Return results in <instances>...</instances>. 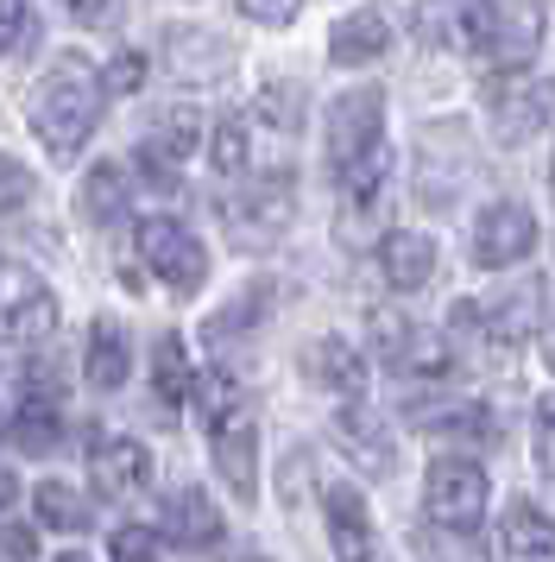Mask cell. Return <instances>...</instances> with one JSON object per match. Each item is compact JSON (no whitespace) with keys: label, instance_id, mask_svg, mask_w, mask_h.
Masks as SVG:
<instances>
[{"label":"cell","instance_id":"6da1fadb","mask_svg":"<svg viewBox=\"0 0 555 562\" xmlns=\"http://www.w3.org/2000/svg\"><path fill=\"white\" fill-rule=\"evenodd\" d=\"M101 108H107V89H101V70L82 52H57L38 89H32V133L38 146L57 158H76L89 146V133L101 127Z\"/></svg>","mask_w":555,"mask_h":562},{"label":"cell","instance_id":"7a4b0ae2","mask_svg":"<svg viewBox=\"0 0 555 562\" xmlns=\"http://www.w3.org/2000/svg\"><path fill=\"white\" fill-rule=\"evenodd\" d=\"M196 411H202V436L215 449L222 481L234 486V499H252L259 493V424H252V405L240 392V380L227 367L196 373Z\"/></svg>","mask_w":555,"mask_h":562},{"label":"cell","instance_id":"3957f363","mask_svg":"<svg viewBox=\"0 0 555 562\" xmlns=\"http://www.w3.org/2000/svg\"><path fill=\"white\" fill-rule=\"evenodd\" d=\"M423 512H429L435 531L474 537L479 518H486V474H479V461H467V456H435L429 461Z\"/></svg>","mask_w":555,"mask_h":562},{"label":"cell","instance_id":"277c9868","mask_svg":"<svg viewBox=\"0 0 555 562\" xmlns=\"http://www.w3.org/2000/svg\"><path fill=\"white\" fill-rule=\"evenodd\" d=\"M133 240H139V259H146L151 272L171 284V291H183V297L208 279V254H202V240L183 228L177 215H146Z\"/></svg>","mask_w":555,"mask_h":562},{"label":"cell","instance_id":"5b68a950","mask_svg":"<svg viewBox=\"0 0 555 562\" xmlns=\"http://www.w3.org/2000/svg\"><path fill=\"white\" fill-rule=\"evenodd\" d=\"M486 108H492V139L499 146H524V139H536L555 121V82L511 70V82H492Z\"/></svg>","mask_w":555,"mask_h":562},{"label":"cell","instance_id":"8992f818","mask_svg":"<svg viewBox=\"0 0 555 562\" xmlns=\"http://www.w3.org/2000/svg\"><path fill=\"white\" fill-rule=\"evenodd\" d=\"M385 133V95L378 89H348V95H335L328 102V171L341 178L353 158H366Z\"/></svg>","mask_w":555,"mask_h":562},{"label":"cell","instance_id":"52a82bcc","mask_svg":"<svg viewBox=\"0 0 555 562\" xmlns=\"http://www.w3.org/2000/svg\"><path fill=\"white\" fill-rule=\"evenodd\" d=\"M373 341H378V360L392 373H410V380H449L454 373V348L442 341L435 329H410L404 316L378 310L373 316Z\"/></svg>","mask_w":555,"mask_h":562},{"label":"cell","instance_id":"ba28073f","mask_svg":"<svg viewBox=\"0 0 555 562\" xmlns=\"http://www.w3.org/2000/svg\"><path fill=\"white\" fill-rule=\"evenodd\" d=\"M222 222H227V234H234L240 247H272L278 234L291 228V178L278 171V178L247 183V190L222 209Z\"/></svg>","mask_w":555,"mask_h":562},{"label":"cell","instance_id":"9c48e42d","mask_svg":"<svg viewBox=\"0 0 555 562\" xmlns=\"http://www.w3.org/2000/svg\"><path fill=\"white\" fill-rule=\"evenodd\" d=\"M499 0H423L417 7V38L429 52H479L492 32Z\"/></svg>","mask_w":555,"mask_h":562},{"label":"cell","instance_id":"30bf717a","mask_svg":"<svg viewBox=\"0 0 555 562\" xmlns=\"http://www.w3.org/2000/svg\"><path fill=\"white\" fill-rule=\"evenodd\" d=\"M536 247V215L524 203H486L474 222V266L486 272H505V266H518L530 259Z\"/></svg>","mask_w":555,"mask_h":562},{"label":"cell","instance_id":"8fae6325","mask_svg":"<svg viewBox=\"0 0 555 562\" xmlns=\"http://www.w3.org/2000/svg\"><path fill=\"white\" fill-rule=\"evenodd\" d=\"M196 146H202V114L196 108H165V114L139 133V165H146L151 183L177 190V165L196 158Z\"/></svg>","mask_w":555,"mask_h":562},{"label":"cell","instance_id":"7c38bea8","mask_svg":"<svg viewBox=\"0 0 555 562\" xmlns=\"http://www.w3.org/2000/svg\"><path fill=\"white\" fill-rule=\"evenodd\" d=\"M0 323L13 341H45L57 329V297L45 279H32L25 266H0Z\"/></svg>","mask_w":555,"mask_h":562},{"label":"cell","instance_id":"4fadbf2b","mask_svg":"<svg viewBox=\"0 0 555 562\" xmlns=\"http://www.w3.org/2000/svg\"><path fill=\"white\" fill-rule=\"evenodd\" d=\"M543 7H530V0H518V7H499L492 13V32H486V45H479V64L486 70H530V57H536V45H543Z\"/></svg>","mask_w":555,"mask_h":562},{"label":"cell","instance_id":"5bb4252c","mask_svg":"<svg viewBox=\"0 0 555 562\" xmlns=\"http://www.w3.org/2000/svg\"><path fill=\"white\" fill-rule=\"evenodd\" d=\"M89 481H95L101 499H133V493H146L151 449L133 442V436H95V449H89Z\"/></svg>","mask_w":555,"mask_h":562},{"label":"cell","instance_id":"9a60e30c","mask_svg":"<svg viewBox=\"0 0 555 562\" xmlns=\"http://www.w3.org/2000/svg\"><path fill=\"white\" fill-rule=\"evenodd\" d=\"M536 310H543V279H518V291H505L492 304H474V329L486 335L492 355H505L536 329Z\"/></svg>","mask_w":555,"mask_h":562},{"label":"cell","instance_id":"2e32d148","mask_svg":"<svg viewBox=\"0 0 555 562\" xmlns=\"http://www.w3.org/2000/svg\"><path fill=\"white\" fill-rule=\"evenodd\" d=\"M303 380L322 385V392H335V398H360V392H366V360H360L353 341L322 335V341L303 348Z\"/></svg>","mask_w":555,"mask_h":562},{"label":"cell","instance_id":"e0dca14e","mask_svg":"<svg viewBox=\"0 0 555 562\" xmlns=\"http://www.w3.org/2000/svg\"><path fill=\"white\" fill-rule=\"evenodd\" d=\"M322 512H328V537H335V562H373V512L353 486H328L322 493Z\"/></svg>","mask_w":555,"mask_h":562},{"label":"cell","instance_id":"ac0fdd59","mask_svg":"<svg viewBox=\"0 0 555 562\" xmlns=\"http://www.w3.org/2000/svg\"><path fill=\"white\" fill-rule=\"evenodd\" d=\"M165 537H171L177 550H215L222 543V512H215V499L202 486H177L171 499H165Z\"/></svg>","mask_w":555,"mask_h":562},{"label":"cell","instance_id":"d6986e66","mask_svg":"<svg viewBox=\"0 0 555 562\" xmlns=\"http://www.w3.org/2000/svg\"><path fill=\"white\" fill-rule=\"evenodd\" d=\"M385 45H392V20H385L378 7H360L348 20H335V32H328V64L360 70V64H378Z\"/></svg>","mask_w":555,"mask_h":562},{"label":"cell","instance_id":"ffe728a7","mask_svg":"<svg viewBox=\"0 0 555 562\" xmlns=\"http://www.w3.org/2000/svg\"><path fill=\"white\" fill-rule=\"evenodd\" d=\"M378 272H385V284L392 291H423L429 279H435V240L417 228H398V234H385V247H378Z\"/></svg>","mask_w":555,"mask_h":562},{"label":"cell","instance_id":"44dd1931","mask_svg":"<svg viewBox=\"0 0 555 562\" xmlns=\"http://www.w3.org/2000/svg\"><path fill=\"white\" fill-rule=\"evenodd\" d=\"M499 557L505 562H555V518H543L530 499H511L499 518Z\"/></svg>","mask_w":555,"mask_h":562},{"label":"cell","instance_id":"7402d4cb","mask_svg":"<svg viewBox=\"0 0 555 562\" xmlns=\"http://www.w3.org/2000/svg\"><path fill=\"white\" fill-rule=\"evenodd\" d=\"M335 442H341V449H348L366 474H392V436L378 430V417L366 405L335 411Z\"/></svg>","mask_w":555,"mask_h":562},{"label":"cell","instance_id":"603a6c76","mask_svg":"<svg viewBox=\"0 0 555 562\" xmlns=\"http://www.w3.org/2000/svg\"><path fill=\"white\" fill-rule=\"evenodd\" d=\"M126 329L114 323V316H95L89 323V355H82V373H89V385L95 392H114V385H126Z\"/></svg>","mask_w":555,"mask_h":562},{"label":"cell","instance_id":"cb8c5ba5","mask_svg":"<svg viewBox=\"0 0 555 562\" xmlns=\"http://www.w3.org/2000/svg\"><path fill=\"white\" fill-rule=\"evenodd\" d=\"M126 196H133V178H126V165H95L89 178H82V196H76V209L89 215V222H121L126 215Z\"/></svg>","mask_w":555,"mask_h":562},{"label":"cell","instance_id":"d4e9b609","mask_svg":"<svg viewBox=\"0 0 555 562\" xmlns=\"http://www.w3.org/2000/svg\"><path fill=\"white\" fill-rule=\"evenodd\" d=\"M57 436H64V405L25 392V405L13 411V442H20L25 456H45V449H57Z\"/></svg>","mask_w":555,"mask_h":562},{"label":"cell","instance_id":"484cf974","mask_svg":"<svg viewBox=\"0 0 555 562\" xmlns=\"http://www.w3.org/2000/svg\"><path fill=\"white\" fill-rule=\"evenodd\" d=\"M190 385H196V373H190V360H183V341L177 335H158V355H151V398L165 411H177L183 398H190Z\"/></svg>","mask_w":555,"mask_h":562},{"label":"cell","instance_id":"4316f807","mask_svg":"<svg viewBox=\"0 0 555 562\" xmlns=\"http://www.w3.org/2000/svg\"><path fill=\"white\" fill-rule=\"evenodd\" d=\"M32 506H38V518L57 525V531H89V506H82V493L64 486V481H45L32 493Z\"/></svg>","mask_w":555,"mask_h":562},{"label":"cell","instance_id":"83f0119b","mask_svg":"<svg viewBox=\"0 0 555 562\" xmlns=\"http://www.w3.org/2000/svg\"><path fill=\"white\" fill-rule=\"evenodd\" d=\"M208 171L215 178H240L247 171V121H215V133H208Z\"/></svg>","mask_w":555,"mask_h":562},{"label":"cell","instance_id":"f1b7e54d","mask_svg":"<svg viewBox=\"0 0 555 562\" xmlns=\"http://www.w3.org/2000/svg\"><path fill=\"white\" fill-rule=\"evenodd\" d=\"M252 114H259L265 127H278V133H297L303 127V89L297 82H265L259 102H252Z\"/></svg>","mask_w":555,"mask_h":562},{"label":"cell","instance_id":"f546056e","mask_svg":"<svg viewBox=\"0 0 555 562\" xmlns=\"http://www.w3.org/2000/svg\"><path fill=\"white\" fill-rule=\"evenodd\" d=\"M107 557L114 562H158V531H146V525H121V531L107 537Z\"/></svg>","mask_w":555,"mask_h":562},{"label":"cell","instance_id":"4dcf8cb0","mask_svg":"<svg viewBox=\"0 0 555 562\" xmlns=\"http://www.w3.org/2000/svg\"><path fill=\"white\" fill-rule=\"evenodd\" d=\"M32 203V171H25L20 158L0 153V215H13V209Z\"/></svg>","mask_w":555,"mask_h":562},{"label":"cell","instance_id":"1f68e13d","mask_svg":"<svg viewBox=\"0 0 555 562\" xmlns=\"http://www.w3.org/2000/svg\"><path fill=\"white\" fill-rule=\"evenodd\" d=\"M139 82H146V57L139 52H121L107 70H101V89H107V95H133Z\"/></svg>","mask_w":555,"mask_h":562},{"label":"cell","instance_id":"d6a6232c","mask_svg":"<svg viewBox=\"0 0 555 562\" xmlns=\"http://www.w3.org/2000/svg\"><path fill=\"white\" fill-rule=\"evenodd\" d=\"M32 38V13H25V0H0V57H13Z\"/></svg>","mask_w":555,"mask_h":562},{"label":"cell","instance_id":"836d02e7","mask_svg":"<svg viewBox=\"0 0 555 562\" xmlns=\"http://www.w3.org/2000/svg\"><path fill=\"white\" fill-rule=\"evenodd\" d=\"M234 7H240V13H247L252 26H291V20H297L303 13V0H234Z\"/></svg>","mask_w":555,"mask_h":562},{"label":"cell","instance_id":"e575fe53","mask_svg":"<svg viewBox=\"0 0 555 562\" xmlns=\"http://www.w3.org/2000/svg\"><path fill=\"white\" fill-rule=\"evenodd\" d=\"M536 468H543V481L555 486V392L536 405Z\"/></svg>","mask_w":555,"mask_h":562},{"label":"cell","instance_id":"d590c367","mask_svg":"<svg viewBox=\"0 0 555 562\" xmlns=\"http://www.w3.org/2000/svg\"><path fill=\"white\" fill-rule=\"evenodd\" d=\"M0 562H38V537H32V525H0Z\"/></svg>","mask_w":555,"mask_h":562},{"label":"cell","instance_id":"8d00e7d4","mask_svg":"<svg viewBox=\"0 0 555 562\" xmlns=\"http://www.w3.org/2000/svg\"><path fill=\"white\" fill-rule=\"evenodd\" d=\"M126 0H64V13H70L76 26H107V20H121Z\"/></svg>","mask_w":555,"mask_h":562},{"label":"cell","instance_id":"74e56055","mask_svg":"<svg viewBox=\"0 0 555 562\" xmlns=\"http://www.w3.org/2000/svg\"><path fill=\"white\" fill-rule=\"evenodd\" d=\"M13 493H20V481H13V474H7V468H0V512L13 506Z\"/></svg>","mask_w":555,"mask_h":562},{"label":"cell","instance_id":"f35d334b","mask_svg":"<svg viewBox=\"0 0 555 562\" xmlns=\"http://www.w3.org/2000/svg\"><path fill=\"white\" fill-rule=\"evenodd\" d=\"M543 360H550V373H555V323L543 329Z\"/></svg>","mask_w":555,"mask_h":562},{"label":"cell","instance_id":"ab89813d","mask_svg":"<svg viewBox=\"0 0 555 562\" xmlns=\"http://www.w3.org/2000/svg\"><path fill=\"white\" fill-rule=\"evenodd\" d=\"M57 562H89V557H82V550H70V557H57Z\"/></svg>","mask_w":555,"mask_h":562},{"label":"cell","instance_id":"60d3db41","mask_svg":"<svg viewBox=\"0 0 555 562\" xmlns=\"http://www.w3.org/2000/svg\"><path fill=\"white\" fill-rule=\"evenodd\" d=\"M7 430H13V417H7V411H0V436H7Z\"/></svg>","mask_w":555,"mask_h":562},{"label":"cell","instance_id":"b9f144b4","mask_svg":"<svg viewBox=\"0 0 555 562\" xmlns=\"http://www.w3.org/2000/svg\"><path fill=\"white\" fill-rule=\"evenodd\" d=\"M550 183H555V171H550Z\"/></svg>","mask_w":555,"mask_h":562}]
</instances>
